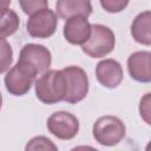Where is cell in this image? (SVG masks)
I'll return each mask as SVG.
<instances>
[{
  "label": "cell",
  "instance_id": "1",
  "mask_svg": "<svg viewBox=\"0 0 151 151\" xmlns=\"http://www.w3.org/2000/svg\"><path fill=\"white\" fill-rule=\"evenodd\" d=\"M67 92L66 78L61 70H47L35 80V96L47 105L64 100Z\"/></svg>",
  "mask_w": 151,
  "mask_h": 151
},
{
  "label": "cell",
  "instance_id": "2",
  "mask_svg": "<svg viewBox=\"0 0 151 151\" xmlns=\"http://www.w3.org/2000/svg\"><path fill=\"white\" fill-rule=\"evenodd\" d=\"M116 45L114 33L107 26L91 25L88 39L81 45V50L91 58H103L111 53Z\"/></svg>",
  "mask_w": 151,
  "mask_h": 151
},
{
  "label": "cell",
  "instance_id": "3",
  "mask_svg": "<svg viewBox=\"0 0 151 151\" xmlns=\"http://www.w3.org/2000/svg\"><path fill=\"white\" fill-rule=\"evenodd\" d=\"M92 133L96 142L100 145L113 146L125 137V125L118 117L103 116L96 120Z\"/></svg>",
  "mask_w": 151,
  "mask_h": 151
},
{
  "label": "cell",
  "instance_id": "4",
  "mask_svg": "<svg viewBox=\"0 0 151 151\" xmlns=\"http://www.w3.org/2000/svg\"><path fill=\"white\" fill-rule=\"evenodd\" d=\"M37 76V72L29 65L18 60V63L7 72L5 77V86L11 94L24 96L31 90Z\"/></svg>",
  "mask_w": 151,
  "mask_h": 151
},
{
  "label": "cell",
  "instance_id": "5",
  "mask_svg": "<svg viewBox=\"0 0 151 151\" xmlns=\"http://www.w3.org/2000/svg\"><path fill=\"white\" fill-rule=\"evenodd\" d=\"M61 71L67 84V92L64 100L70 104L81 101L88 92V78L86 72L79 66H67Z\"/></svg>",
  "mask_w": 151,
  "mask_h": 151
},
{
  "label": "cell",
  "instance_id": "6",
  "mask_svg": "<svg viewBox=\"0 0 151 151\" xmlns=\"http://www.w3.org/2000/svg\"><path fill=\"white\" fill-rule=\"evenodd\" d=\"M57 25V14L47 7L31 14L27 21V32L32 38L46 39L54 34Z\"/></svg>",
  "mask_w": 151,
  "mask_h": 151
},
{
  "label": "cell",
  "instance_id": "7",
  "mask_svg": "<svg viewBox=\"0 0 151 151\" xmlns=\"http://www.w3.org/2000/svg\"><path fill=\"white\" fill-rule=\"evenodd\" d=\"M47 129L54 137L63 140H70L74 138L79 131V120L70 112L58 111L48 117Z\"/></svg>",
  "mask_w": 151,
  "mask_h": 151
},
{
  "label": "cell",
  "instance_id": "8",
  "mask_svg": "<svg viewBox=\"0 0 151 151\" xmlns=\"http://www.w3.org/2000/svg\"><path fill=\"white\" fill-rule=\"evenodd\" d=\"M19 60L29 65L37 72V74H41L50 68L52 55L47 47L42 45L27 44L21 48Z\"/></svg>",
  "mask_w": 151,
  "mask_h": 151
},
{
  "label": "cell",
  "instance_id": "9",
  "mask_svg": "<svg viewBox=\"0 0 151 151\" xmlns=\"http://www.w3.org/2000/svg\"><path fill=\"white\" fill-rule=\"evenodd\" d=\"M96 77L98 81L107 88H116L120 85L124 72L122 65L114 59H104L97 64Z\"/></svg>",
  "mask_w": 151,
  "mask_h": 151
},
{
  "label": "cell",
  "instance_id": "10",
  "mask_svg": "<svg viewBox=\"0 0 151 151\" xmlns=\"http://www.w3.org/2000/svg\"><path fill=\"white\" fill-rule=\"evenodd\" d=\"M127 70L132 79L139 83L151 81V53L149 51H138L127 59Z\"/></svg>",
  "mask_w": 151,
  "mask_h": 151
},
{
  "label": "cell",
  "instance_id": "11",
  "mask_svg": "<svg viewBox=\"0 0 151 151\" xmlns=\"http://www.w3.org/2000/svg\"><path fill=\"white\" fill-rule=\"evenodd\" d=\"M64 37L72 45H83L90 37L91 24L87 18L77 15L68 18L64 25Z\"/></svg>",
  "mask_w": 151,
  "mask_h": 151
},
{
  "label": "cell",
  "instance_id": "12",
  "mask_svg": "<svg viewBox=\"0 0 151 151\" xmlns=\"http://www.w3.org/2000/svg\"><path fill=\"white\" fill-rule=\"evenodd\" d=\"M55 9L64 20L77 15L87 18L92 13V5L91 0H57Z\"/></svg>",
  "mask_w": 151,
  "mask_h": 151
},
{
  "label": "cell",
  "instance_id": "13",
  "mask_svg": "<svg viewBox=\"0 0 151 151\" xmlns=\"http://www.w3.org/2000/svg\"><path fill=\"white\" fill-rule=\"evenodd\" d=\"M150 21H151V13L150 11H145L139 13L131 26V34L133 39L145 46L151 45V33H150Z\"/></svg>",
  "mask_w": 151,
  "mask_h": 151
},
{
  "label": "cell",
  "instance_id": "14",
  "mask_svg": "<svg viewBox=\"0 0 151 151\" xmlns=\"http://www.w3.org/2000/svg\"><path fill=\"white\" fill-rule=\"evenodd\" d=\"M19 17L13 9H0V39L14 34L19 28Z\"/></svg>",
  "mask_w": 151,
  "mask_h": 151
},
{
  "label": "cell",
  "instance_id": "15",
  "mask_svg": "<svg viewBox=\"0 0 151 151\" xmlns=\"http://www.w3.org/2000/svg\"><path fill=\"white\" fill-rule=\"evenodd\" d=\"M12 63H13V50L5 39H0V74L8 71Z\"/></svg>",
  "mask_w": 151,
  "mask_h": 151
},
{
  "label": "cell",
  "instance_id": "16",
  "mask_svg": "<svg viewBox=\"0 0 151 151\" xmlns=\"http://www.w3.org/2000/svg\"><path fill=\"white\" fill-rule=\"evenodd\" d=\"M57 145L52 143L51 139L44 137V136H38L32 138L28 144L26 145V150H57Z\"/></svg>",
  "mask_w": 151,
  "mask_h": 151
},
{
  "label": "cell",
  "instance_id": "17",
  "mask_svg": "<svg viewBox=\"0 0 151 151\" xmlns=\"http://www.w3.org/2000/svg\"><path fill=\"white\" fill-rule=\"evenodd\" d=\"M19 4L24 13L27 15L48 7V0H19Z\"/></svg>",
  "mask_w": 151,
  "mask_h": 151
},
{
  "label": "cell",
  "instance_id": "18",
  "mask_svg": "<svg viewBox=\"0 0 151 151\" xmlns=\"http://www.w3.org/2000/svg\"><path fill=\"white\" fill-rule=\"evenodd\" d=\"M130 0H100V6L107 13H118L126 8Z\"/></svg>",
  "mask_w": 151,
  "mask_h": 151
},
{
  "label": "cell",
  "instance_id": "19",
  "mask_svg": "<svg viewBox=\"0 0 151 151\" xmlns=\"http://www.w3.org/2000/svg\"><path fill=\"white\" fill-rule=\"evenodd\" d=\"M139 112H140V117L146 122V124H150V93H146L142 100H140V105H139Z\"/></svg>",
  "mask_w": 151,
  "mask_h": 151
},
{
  "label": "cell",
  "instance_id": "20",
  "mask_svg": "<svg viewBox=\"0 0 151 151\" xmlns=\"http://www.w3.org/2000/svg\"><path fill=\"white\" fill-rule=\"evenodd\" d=\"M9 4H11V0H0V9L8 8Z\"/></svg>",
  "mask_w": 151,
  "mask_h": 151
},
{
  "label": "cell",
  "instance_id": "21",
  "mask_svg": "<svg viewBox=\"0 0 151 151\" xmlns=\"http://www.w3.org/2000/svg\"><path fill=\"white\" fill-rule=\"evenodd\" d=\"M1 106H2V94L0 92V110H1Z\"/></svg>",
  "mask_w": 151,
  "mask_h": 151
}]
</instances>
